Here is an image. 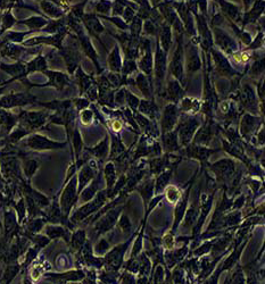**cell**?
Listing matches in <instances>:
<instances>
[{
  "label": "cell",
  "mask_w": 265,
  "mask_h": 284,
  "mask_svg": "<svg viewBox=\"0 0 265 284\" xmlns=\"http://www.w3.org/2000/svg\"><path fill=\"white\" fill-rule=\"evenodd\" d=\"M220 149H209L208 147L206 146H201L196 145V143H189V145L186 147V153L189 158L197 159L202 163L203 165L207 163V159L212 153L218 152Z\"/></svg>",
  "instance_id": "30bf717a"
},
{
  "label": "cell",
  "mask_w": 265,
  "mask_h": 284,
  "mask_svg": "<svg viewBox=\"0 0 265 284\" xmlns=\"http://www.w3.org/2000/svg\"><path fill=\"white\" fill-rule=\"evenodd\" d=\"M176 123H178V107L171 104V105H168L165 107L164 114L162 116L161 126L163 135L174 130Z\"/></svg>",
  "instance_id": "4fadbf2b"
},
{
  "label": "cell",
  "mask_w": 265,
  "mask_h": 284,
  "mask_svg": "<svg viewBox=\"0 0 265 284\" xmlns=\"http://www.w3.org/2000/svg\"><path fill=\"white\" fill-rule=\"evenodd\" d=\"M173 168H165L159 174H157V178L155 179V192L157 194H162L164 191L166 185L170 183V179L172 178Z\"/></svg>",
  "instance_id": "4dcf8cb0"
},
{
  "label": "cell",
  "mask_w": 265,
  "mask_h": 284,
  "mask_svg": "<svg viewBox=\"0 0 265 284\" xmlns=\"http://www.w3.org/2000/svg\"><path fill=\"white\" fill-rule=\"evenodd\" d=\"M87 241V234H86V231L83 230V228H78V230H75L73 233L71 234V239H70V247H71V250L73 251V253L77 254L78 250L82 248V246L84 244V242Z\"/></svg>",
  "instance_id": "f546056e"
},
{
  "label": "cell",
  "mask_w": 265,
  "mask_h": 284,
  "mask_svg": "<svg viewBox=\"0 0 265 284\" xmlns=\"http://www.w3.org/2000/svg\"><path fill=\"white\" fill-rule=\"evenodd\" d=\"M109 63L110 70L114 72H120L121 68H122V61H121V56L119 53V48L117 47L114 48L112 54L109 55Z\"/></svg>",
  "instance_id": "b9f144b4"
},
{
  "label": "cell",
  "mask_w": 265,
  "mask_h": 284,
  "mask_svg": "<svg viewBox=\"0 0 265 284\" xmlns=\"http://www.w3.org/2000/svg\"><path fill=\"white\" fill-rule=\"evenodd\" d=\"M46 224H47V220H46L44 216H40L28 218L22 226H24L23 230L26 232H30V233H40V232L44 230Z\"/></svg>",
  "instance_id": "4316f807"
},
{
  "label": "cell",
  "mask_w": 265,
  "mask_h": 284,
  "mask_svg": "<svg viewBox=\"0 0 265 284\" xmlns=\"http://www.w3.org/2000/svg\"><path fill=\"white\" fill-rule=\"evenodd\" d=\"M195 138L192 139L196 145H201V146H206L207 147L209 143H211L212 139H213V124L212 123H206L204 126L199 130L198 133L196 135H194Z\"/></svg>",
  "instance_id": "603a6c76"
},
{
  "label": "cell",
  "mask_w": 265,
  "mask_h": 284,
  "mask_svg": "<svg viewBox=\"0 0 265 284\" xmlns=\"http://www.w3.org/2000/svg\"><path fill=\"white\" fill-rule=\"evenodd\" d=\"M191 185H192V182H190V185H189V188L187 189V191H186V194H183V195H181V198H180L179 201L175 204L174 222H173L172 228H171V231H170V232H172L173 234H175V232L178 231L179 225L181 224V221H182V218H183V215H185L186 210H187L188 200H189V197H190Z\"/></svg>",
  "instance_id": "8fae6325"
},
{
  "label": "cell",
  "mask_w": 265,
  "mask_h": 284,
  "mask_svg": "<svg viewBox=\"0 0 265 284\" xmlns=\"http://www.w3.org/2000/svg\"><path fill=\"white\" fill-rule=\"evenodd\" d=\"M241 101L244 106L248 109H256V100H255L254 91L250 87H245L243 90V96H241Z\"/></svg>",
  "instance_id": "836d02e7"
},
{
  "label": "cell",
  "mask_w": 265,
  "mask_h": 284,
  "mask_svg": "<svg viewBox=\"0 0 265 284\" xmlns=\"http://www.w3.org/2000/svg\"><path fill=\"white\" fill-rule=\"evenodd\" d=\"M101 181H103V176H101V173H97V175L94 176V179L90 182L89 184L87 185L86 188L83 189L82 191L78 194V200L87 202L93 199L94 195L97 194V192L99 191Z\"/></svg>",
  "instance_id": "9a60e30c"
},
{
  "label": "cell",
  "mask_w": 265,
  "mask_h": 284,
  "mask_svg": "<svg viewBox=\"0 0 265 284\" xmlns=\"http://www.w3.org/2000/svg\"><path fill=\"white\" fill-rule=\"evenodd\" d=\"M116 224L119 225L120 230L122 231L124 236H129V234L131 233V230H132V224H131V221L127 215L121 214Z\"/></svg>",
  "instance_id": "7bdbcfd3"
},
{
  "label": "cell",
  "mask_w": 265,
  "mask_h": 284,
  "mask_svg": "<svg viewBox=\"0 0 265 284\" xmlns=\"http://www.w3.org/2000/svg\"><path fill=\"white\" fill-rule=\"evenodd\" d=\"M30 98H26L23 94H19V96H13L2 99V101H0V105L2 107H13L16 105H23V104L30 103Z\"/></svg>",
  "instance_id": "8d00e7d4"
},
{
  "label": "cell",
  "mask_w": 265,
  "mask_h": 284,
  "mask_svg": "<svg viewBox=\"0 0 265 284\" xmlns=\"http://www.w3.org/2000/svg\"><path fill=\"white\" fill-rule=\"evenodd\" d=\"M209 168L213 171L218 181L224 184H228L235 174V164L232 159H222L209 166Z\"/></svg>",
  "instance_id": "8992f818"
},
{
  "label": "cell",
  "mask_w": 265,
  "mask_h": 284,
  "mask_svg": "<svg viewBox=\"0 0 265 284\" xmlns=\"http://www.w3.org/2000/svg\"><path fill=\"white\" fill-rule=\"evenodd\" d=\"M104 176H105V182H106V194H107V198L109 199L110 192H112V189L115 184L117 176H116V167L113 163H107L105 165L104 168Z\"/></svg>",
  "instance_id": "484cf974"
},
{
  "label": "cell",
  "mask_w": 265,
  "mask_h": 284,
  "mask_svg": "<svg viewBox=\"0 0 265 284\" xmlns=\"http://www.w3.org/2000/svg\"><path fill=\"white\" fill-rule=\"evenodd\" d=\"M213 54H214L215 63H217V67L218 70L221 72V74H230V72H232V70L227 60H225L220 53L213 51Z\"/></svg>",
  "instance_id": "60d3db41"
},
{
  "label": "cell",
  "mask_w": 265,
  "mask_h": 284,
  "mask_svg": "<svg viewBox=\"0 0 265 284\" xmlns=\"http://www.w3.org/2000/svg\"><path fill=\"white\" fill-rule=\"evenodd\" d=\"M213 242L214 241H207V242H204L202 244V246H199L197 249L194 250V256L196 257H199V256H203V254H208L209 251L212 249V246H213Z\"/></svg>",
  "instance_id": "816d5d0a"
},
{
  "label": "cell",
  "mask_w": 265,
  "mask_h": 284,
  "mask_svg": "<svg viewBox=\"0 0 265 284\" xmlns=\"http://www.w3.org/2000/svg\"><path fill=\"white\" fill-rule=\"evenodd\" d=\"M58 201H60L62 214L65 220H70V215L78 201V176L74 174L68 179L66 183L62 185L60 192H58Z\"/></svg>",
  "instance_id": "6da1fadb"
},
{
  "label": "cell",
  "mask_w": 265,
  "mask_h": 284,
  "mask_svg": "<svg viewBox=\"0 0 265 284\" xmlns=\"http://www.w3.org/2000/svg\"><path fill=\"white\" fill-rule=\"evenodd\" d=\"M78 192L80 194L88 184L94 179L98 173V164L96 159H89L78 169Z\"/></svg>",
  "instance_id": "ba28073f"
},
{
  "label": "cell",
  "mask_w": 265,
  "mask_h": 284,
  "mask_svg": "<svg viewBox=\"0 0 265 284\" xmlns=\"http://www.w3.org/2000/svg\"><path fill=\"white\" fill-rule=\"evenodd\" d=\"M44 231H45V236H47L51 241L57 240V239H63L66 243L70 242L71 234H72L71 230L63 224L47 223L45 225Z\"/></svg>",
  "instance_id": "7c38bea8"
},
{
  "label": "cell",
  "mask_w": 265,
  "mask_h": 284,
  "mask_svg": "<svg viewBox=\"0 0 265 284\" xmlns=\"http://www.w3.org/2000/svg\"><path fill=\"white\" fill-rule=\"evenodd\" d=\"M250 58V54L249 53H241V54H237L234 55V60L238 63H246V61Z\"/></svg>",
  "instance_id": "680465c9"
},
{
  "label": "cell",
  "mask_w": 265,
  "mask_h": 284,
  "mask_svg": "<svg viewBox=\"0 0 265 284\" xmlns=\"http://www.w3.org/2000/svg\"><path fill=\"white\" fill-rule=\"evenodd\" d=\"M187 253H188V244H183L182 248H180V249L175 251H172V250L166 251L165 254H163V257H164L166 262V267H168V269H172L173 266L181 262L182 259H185Z\"/></svg>",
  "instance_id": "44dd1931"
},
{
  "label": "cell",
  "mask_w": 265,
  "mask_h": 284,
  "mask_svg": "<svg viewBox=\"0 0 265 284\" xmlns=\"http://www.w3.org/2000/svg\"><path fill=\"white\" fill-rule=\"evenodd\" d=\"M81 122H82L83 125H89V124L93 123L94 120V113L89 109H84L80 114Z\"/></svg>",
  "instance_id": "db71d44e"
},
{
  "label": "cell",
  "mask_w": 265,
  "mask_h": 284,
  "mask_svg": "<svg viewBox=\"0 0 265 284\" xmlns=\"http://www.w3.org/2000/svg\"><path fill=\"white\" fill-rule=\"evenodd\" d=\"M162 142L164 151L168 153L179 151L180 148H181V146L179 143V136L176 130H172V131L164 133L162 136Z\"/></svg>",
  "instance_id": "d6986e66"
},
{
  "label": "cell",
  "mask_w": 265,
  "mask_h": 284,
  "mask_svg": "<svg viewBox=\"0 0 265 284\" xmlns=\"http://www.w3.org/2000/svg\"><path fill=\"white\" fill-rule=\"evenodd\" d=\"M245 281H246V279H245L243 269H241L240 265H237L232 276H230V279L225 283H245Z\"/></svg>",
  "instance_id": "7dc6e473"
},
{
  "label": "cell",
  "mask_w": 265,
  "mask_h": 284,
  "mask_svg": "<svg viewBox=\"0 0 265 284\" xmlns=\"http://www.w3.org/2000/svg\"><path fill=\"white\" fill-rule=\"evenodd\" d=\"M133 238L131 237L129 240L125 242L117 244V246L113 247V249H109V253L104 256V266L107 270H114V272H119V269L122 267L123 258L125 254L127 248L131 244Z\"/></svg>",
  "instance_id": "277c9868"
},
{
  "label": "cell",
  "mask_w": 265,
  "mask_h": 284,
  "mask_svg": "<svg viewBox=\"0 0 265 284\" xmlns=\"http://www.w3.org/2000/svg\"><path fill=\"white\" fill-rule=\"evenodd\" d=\"M126 100L129 101V104H130V106L132 107L133 109H136L137 107L139 106V103L140 101L138 100V98L137 97H135L133 96L132 93H130V92H126Z\"/></svg>",
  "instance_id": "6f0895ef"
},
{
  "label": "cell",
  "mask_w": 265,
  "mask_h": 284,
  "mask_svg": "<svg viewBox=\"0 0 265 284\" xmlns=\"http://www.w3.org/2000/svg\"><path fill=\"white\" fill-rule=\"evenodd\" d=\"M107 194L106 190H101L98 191L97 194L91 199V200L84 202V205L78 207V209H75L73 213H71L70 215V221L71 223H73L74 225H77L81 222L86 221L90 215H93L94 213H97L98 210H100L101 208L104 207L105 202L107 201Z\"/></svg>",
  "instance_id": "7a4b0ae2"
},
{
  "label": "cell",
  "mask_w": 265,
  "mask_h": 284,
  "mask_svg": "<svg viewBox=\"0 0 265 284\" xmlns=\"http://www.w3.org/2000/svg\"><path fill=\"white\" fill-rule=\"evenodd\" d=\"M234 230H229L228 232H225L223 236H221V238H218V240H215L213 242V246H212L211 253H212V257H217L218 254H221L222 253H224L227 247L230 246L232 239H234Z\"/></svg>",
  "instance_id": "ac0fdd59"
},
{
  "label": "cell",
  "mask_w": 265,
  "mask_h": 284,
  "mask_svg": "<svg viewBox=\"0 0 265 284\" xmlns=\"http://www.w3.org/2000/svg\"><path fill=\"white\" fill-rule=\"evenodd\" d=\"M112 129H113V131L119 132L120 130L122 129V123H121L120 120H113V123H112Z\"/></svg>",
  "instance_id": "91938a15"
},
{
  "label": "cell",
  "mask_w": 265,
  "mask_h": 284,
  "mask_svg": "<svg viewBox=\"0 0 265 284\" xmlns=\"http://www.w3.org/2000/svg\"><path fill=\"white\" fill-rule=\"evenodd\" d=\"M155 71H156L157 81L161 83V81L164 79L165 71H166V55H165V51H163L159 47L157 48V53H156Z\"/></svg>",
  "instance_id": "1f68e13d"
},
{
  "label": "cell",
  "mask_w": 265,
  "mask_h": 284,
  "mask_svg": "<svg viewBox=\"0 0 265 284\" xmlns=\"http://www.w3.org/2000/svg\"><path fill=\"white\" fill-rule=\"evenodd\" d=\"M140 106H139V109L140 112H142L143 114H146V115H148L154 119L155 117V114L157 112V107L154 105L152 101L149 100H145V101H141V103H139Z\"/></svg>",
  "instance_id": "bcb514c9"
},
{
  "label": "cell",
  "mask_w": 265,
  "mask_h": 284,
  "mask_svg": "<svg viewBox=\"0 0 265 284\" xmlns=\"http://www.w3.org/2000/svg\"><path fill=\"white\" fill-rule=\"evenodd\" d=\"M137 83H138L139 89L142 91L146 98L152 97V89H150V84L148 82V79L143 74H139L137 77Z\"/></svg>",
  "instance_id": "f6af8a7d"
},
{
  "label": "cell",
  "mask_w": 265,
  "mask_h": 284,
  "mask_svg": "<svg viewBox=\"0 0 265 284\" xmlns=\"http://www.w3.org/2000/svg\"><path fill=\"white\" fill-rule=\"evenodd\" d=\"M83 150L90 152L91 155H94L96 158L104 161V159L107 157V155H109V136H106V138H105L103 141L98 143L97 146H94V148H88V147H84Z\"/></svg>",
  "instance_id": "83f0119b"
},
{
  "label": "cell",
  "mask_w": 265,
  "mask_h": 284,
  "mask_svg": "<svg viewBox=\"0 0 265 284\" xmlns=\"http://www.w3.org/2000/svg\"><path fill=\"white\" fill-rule=\"evenodd\" d=\"M170 157H171V153L166 152L164 156H158L157 158H154L152 161H149V172L152 175L159 174L162 171H164L165 168L169 167L170 164Z\"/></svg>",
  "instance_id": "d4e9b609"
},
{
  "label": "cell",
  "mask_w": 265,
  "mask_h": 284,
  "mask_svg": "<svg viewBox=\"0 0 265 284\" xmlns=\"http://www.w3.org/2000/svg\"><path fill=\"white\" fill-rule=\"evenodd\" d=\"M182 105V110L186 113L189 114H195L197 113L199 109H201V101L197 99H192V98H185L181 103Z\"/></svg>",
  "instance_id": "d590c367"
},
{
  "label": "cell",
  "mask_w": 265,
  "mask_h": 284,
  "mask_svg": "<svg viewBox=\"0 0 265 284\" xmlns=\"http://www.w3.org/2000/svg\"><path fill=\"white\" fill-rule=\"evenodd\" d=\"M23 147L34 150V151H47V150H58L66 148L67 142H57L48 139L41 135H32L23 142Z\"/></svg>",
  "instance_id": "5b68a950"
},
{
  "label": "cell",
  "mask_w": 265,
  "mask_h": 284,
  "mask_svg": "<svg viewBox=\"0 0 265 284\" xmlns=\"http://www.w3.org/2000/svg\"><path fill=\"white\" fill-rule=\"evenodd\" d=\"M258 125H260V120L256 117L245 115L240 124L241 136H244L245 139H247L249 141L254 133L258 130Z\"/></svg>",
  "instance_id": "2e32d148"
},
{
  "label": "cell",
  "mask_w": 265,
  "mask_h": 284,
  "mask_svg": "<svg viewBox=\"0 0 265 284\" xmlns=\"http://www.w3.org/2000/svg\"><path fill=\"white\" fill-rule=\"evenodd\" d=\"M40 167V163L37 161L35 158H31V157H25L23 156L22 158V171L24 173V176L26 179V181L31 182L32 178H33L35 173Z\"/></svg>",
  "instance_id": "cb8c5ba5"
},
{
  "label": "cell",
  "mask_w": 265,
  "mask_h": 284,
  "mask_svg": "<svg viewBox=\"0 0 265 284\" xmlns=\"http://www.w3.org/2000/svg\"><path fill=\"white\" fill-rule=\"evenodd\" d=\"M168 93H169V98L173 101H178L181 96L183 94V90L182 88L180 87V84L178 83V81H170L169 83V88H168Z\"/></svg>",
  "instance_id": "ab89813d"
},
{
  "label": "cell",
  "mask_w": 265,
  "mask_h": 284,
  "mask_svg": "<svg viewBox=\"0 0 265 284\" xmlns=\"http://www.w3.org/2000/svg\"><path fill=\"white\" fill-rule=\"evenodd\" d=\"M136 276L135 274L129 272V270H126V272H124L122 275L119 277V280H117V282H121V283H136Z\"/></svg>",
  "instance_id": "11a10c76"
},
{
  "label": "cell",
  "mask_w": 265,
  "mask_h": 284,
  "mask_svg": "<svg viewBox=\"0 0 265 284\" xmlns=\"http://www.w3.org/2000/svg\"><path fill=\"white\" fill-rule=\"evenodd\" d=\"M170 72L174 75L176 79L183 81V53L181 44H179V47L175 50L174 56L172 58L171 64H170Z\"/></svg>",
  "instance_id": "e0dca14e"
},
{
  "label": "cell",
  "mask_w": 265,
  "mask_h": 284,
  "mask_svg": "<svg viewBox=\"0 0 265 284\" xmlns=\"http://www.w3.org/2000/svg\"><path fill=\"white\" fill-rule=\"evenodd\" d=\"M125 151V147L121 141V139L116 135H112V150H110V159H116L119 156Z\"/></svg>",
  "instance_id": "74e56055"
},
{
  "label": "cell",
  "mask_w": 265,
  "mask_h": 284,
  "mask_svg": "<svg viewBox=\"0 0 265 284\" xmlns=\"http://www.w3.org/2000/svg\"><path fill=\"white\" fill-rule=\"evenodd\" d=\"M172 281L174 283H186V274L182 269V266L176 267L172 273Z\"/></svg>",
  "instance_id": "f5cc1de1"
},
{
  "label": "cell",
  "mask_w": 265,
  "mask_h": 284,
  "mask_svg": "<svg viewBox=\"0 0 265 284\" xmlns=\"http://www.w3.org/2000/svg\"><path fill=\"white\" fill-rule=\"evenodd\" d=\"M136 64H135V60H132V58H127L125 63H124V66L121 68V70L123 71L124 74H130L132 73L133 71H136Z\"/></svg>",
  "instance_id": "9f6ffc18"
},
{
  "label": "cell",
  "mask_w": 265,
  "mask_h": 284,
  "mask_svg": "<svg viewBox=\"0 0 265 284\" xmlns=\"http://www.w3.org/2000/svg\"><path fill=\"white\" fill-rule=\"evenodd\" d=\"M201 67V60H199L198 54L195 48L189 50L188 57H187V68L189 72H196Z\"/></svg>",
  "instance_id": "f35d334b"
},
{
  "label": "cell",
  "mask_w": 265,
  "mask_h": 284,
  "mask_svg": "<svg viewBox=\"0 0 265 284\" xmlns=\"http://www.w3.org/2000/svg\"><path fill=\"white\" fill-rule=\"evenodd\" d=\"M136 189L138 190L140 195H141L143 204H145V208H147L149 201L152 200L154 191H155V179H146V181L142 182L141 184L137 185Z\"/></svg>",
  "instance_id": "7402d4cb"
},
{
  "label": "cell",
  "mask_w": 265,
  "mask_h": 284,
  "mask_svg": "<svg viewBox=\"0 0 265 284\" xmlns=\"http://www.w3.org/2000/svg\"><path fill=\"white\" fill-rule=\"evenodd\" d=\"M198 127H199V122L196 119H194V117H190V119L182 120V122L180 123L178 129H176L180 146L185 147L186 148L189 143H191Z\"/></svg>",
  "instance_id": "52a82bcc"
},
{
  "label": "cell",
  "mask_w": 265,
  "mask_h": 284,
  "mask_svg": "<svg viewBox=\"0 0 265 284\" xmlns=\"http://www.w3.org/2000/svg\"><path fill=\"white\" fill-rule=\"evenodd\" d=\"M199 215V206L197 201H194L190 205V207H187V210H186L185 215H183V218L181 221L182 226L185 227V230H191L192 227L195 226L196 222H197Z\"/></svg>",
  "instance_id": "ffe728a7"
},
{
  "label": "cell",
  "mask_w": 265,
  "mask_h": 284,
  "mask_svg": "<svg viewBox=\"0 0 265 284\" xmlns=\"http://www.w3.org/2000/svg\"><path fill=\"white\" fill-rule=\"evenodd\" d=\"M45 279L50 281L54 283H67V282H78L82 281L86 276V272L82 269H75V270H68V272L64 273H44Z\"/></svg>",
  "instance_id": "9c48e42d"
},
{
  "label": "cell",
  "mask_w": 265,
  "mask_h": 284,
  "mask_svg": "<svg viewBox=\"0 0 265 284\" xmlns=\"http://www.w3.org/2000/svg\"><path fill=\"white\" fill-rule=\"evenodd\" d=\"M124 209V206L121 204L114 206V207H110L105 211L104 214H101L99 217L97 218L96 224H94V230L96 236H103V234H106L107 232L113 230V227L115 226L117 221H119L120 215L122 214Z\"/></svg>",
  "instance_id": "3957f363"
},
{
  "label": "cell",
  "mask_w": 265,
  "mask_h": 284,
  "mask_svg": "<svg viewBox=\"0 0 265 284\" xmlns=\"http://www.w3.org/2000/svg\"><path fill=\"white\" fill-rule=\"evenodd\" d=\"M110 249V243L109 241L105 238H101V239L98 240V242L94 246V253L96 254V256H105L107 253H109Z\"/></svg>",
  "instance_id": "ee69618b"
},
{
  "label": "cell",
  "mask_w": 265,
  "mask_h": 284,
  "mask_svg": "<svg viewBox=\"0 0 265 284\" xmlns=\"http://www.w3.org/2000/svg\"><path fill=\"white\" fill-rule=\"evenodd\" d=\"M217 42L225 53L228 54H231L232 51L237 49V45L234 44V41L229 35L223 33V32L217 31Z\"/></svg>",
  "instance_id": "d6a6232c"
},
{
  "label": "cell",
  "mask_w": 265,
  "mask_h": 284,
  "mask_svg": "<svg viewBox=\"0 0 265 284\" xmlns=\"http://www.w3.org/2000/svg\"><path fill=\"white\" fill-rule=\"evenodd\" d=\"M5 269L2 276L0 277V283H12L13 280L21 272V264L18 262L5 264Z\"/></svg>",
  "instance_id": "f1b7e54d"
},
{
  "label": "cell",
  "mask_w": 265,
  "mask_h": 284,
  "mask_svg": "<svg viewBox=\"0 0 265 284\" xmlns=\"http://www.w3.org/2000/svg\"><path fill=\"white\" fill-rule=\"evenodd\" d=\"M161 44L164 51H169L170 45H171V32H170L169 27L163 28L162 34H161Z\"/></svg>",
  "instance_id": "c3c4849f"
},
{
  "label": "cell",
  "mask_w": 265,
  "mask_h": 284,
  "mask_svg": "<svg viewBox=\"0 0 265 284\" xmlns=\"http://www.w3.org/2000/svg\"><path fill=\"white\" fill-rule=\"evenodd\" d=\"M22 125L29 132L40 129L46 122V115L42 113H29L24 114L21 119Z\"/></svg>",
  "instance_id": "5bb4252c"
},
{
  "label": "cell",
  "mask_w": 265,
  "mask_h": 284,
  "mask_svg": "<svg viewBox=\"0 0 265 284\" xmlns=\"http://www.w3.org/2000/svg\"><path fill=\"white\" fill-rule=\"evenodd\" d=\"M163 192H164V198H166V200L172 205H175L182 195L181 190L178 187H175V185L171 184L166 185V188Z\"/></svg>",
  "instance_id": "e575fe53"
},
{
  "label": "cell",
  "mask_w": 265,
  "mask_h": 284,
  "mask_svg": "<svg viewBox=\"0 0 265 284\" xmlns=\"http://www.w3.org/2000/svg\"><path fill=\"white\" fill-rule=\"evenodd\" d=\"M162 246H164L168 250H173V248L175 246V237L172 232H168L161 240Z\"/></svg>",
  "instance_id": "f907efd6"
},
{
  "label": "cell",
  "mask_w": 265,
  "mask_h": 284,
  "mask_svg": "<svg viewBox=\"0 0 265 284\" xmlns=\"http://www.w3.org/2000/svg\"><path fill=\"white\" fill-rule=\"evenodd\" d=\"M165 279V270L162 264L155 266V270L153 273V282L154 283H163Z\"/></svg>",
  "instance_id": "681fc988"
}]
</instances>
